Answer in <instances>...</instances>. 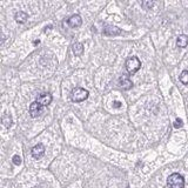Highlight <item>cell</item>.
<instances>
[{
    "label": "cell",
    "mask_w": 188,
    "mask_h": 188,
    "mask_svg": "<svg viewBox=\"0 0 188 188\" xmlns=\"http://www.w3.org/2000/svg\"><path fill=\"white\" fill-rule=\"evenodd\" d=\"M168 188H185V179L179 173H173L167 179Z\"/></svg>",
    "instance_id": "obj_1"
},
{
    "label": "cell",
    "mask_w": 188,
    "mask_h": 188,
    "mask_svg": "<svg viewBox=\"0 0 188 188\" xmlns=\"http://www.w3.org/2000/svg\"><path fill=\"white\" fill-rule=\"evenodd\" d=\"M88 95H89V93H88L87 89L81 87H76L72 91L70 99H72V101H74V102H81V101H85V100L87 99Z\"/></svg>",
    "instance_id": "obj_2"
},
{
    "label": "cell",
    "mask_w": 188,
    "mask_h": 188,
    "mask_svg": "<svg viewBox=\"0 0 188 188\" xmlns=\"http://www.w3.org/2000/svg\"><path fill=\"white\" fill-rule=\"evenodd\" d=\"M126 70L128 72L129 74H135L138 70L141 68V61L136 57H130L126 60Z\"/></svg>",
    "instance_id": "obj_3"
},
{
    "label": "cell",
    "mask_w": 188,
    "mask_h": 188,
    "mask_svg": "<svg viewBox=\"0 0 188 188\" xmlns=\"http://www.w3.org/2000/svg\"><path fill=\"white\" fill-rule=\"evenodd\" d=\"M53 100V96L52 94L49 93H41L38 95V98H36V102L38 104H40L42 107L44 106H48L51 102H52Z\"/></svg>",
    "instance_id": "obj_4"
},
{
    "label": "cell",
    "mask_w": 188,
    "mask_h": 188,
    "mask_svg": "<svg viewBox=\"0 0 188 188\" xmlns=\"http://www.w3.org/2000/svg\"><path fill=\"white\" fill-rule=\"evenodd\" d=\"M44 111V108H42V106L40 104H38L36 101L34 102H32L31 106H29V114H31V117L32 118H36L41 115V113Z\"/></svg>",
    "instance_id": "obj_5"
},
{
    "label": "cell",
    "mask_w": 188,
    "mask_h": 188,
    "mask_svg": "<svg viewBox=\"0 0 188 188\" xmlns=\"http://www.w3.org/2000/svg\"><path fill=\"white\" fill-rule=\"evenodd\" d=\"M45 155V146L42 143H38L32 148V156L34 159H41Z\"/></svg>",
    "instance_id": "obj_6"
},
{
    "label": "cell",
    "mask_w": 188,
    "mask_h": 188,
    "mask_svg": "<svg viewBox=\"0 0 188 188\" xmlns=\"http://www.w3.org/2000/svg\"><path fill=\"white\" fill-rule=\"evenodd\" d=\"M68 25H70V27L72 28H78V27H80L82 24V19L81 17L79 15V14H74V15H72V17L68 19Z\"/></svg>",
    "instance_id": "obj_7"
},
{
    "label": "cell",
    "mask_w": 188,
    "mask_h": 188,
    "mask_svg": "<svg viewBox=\"0 0 188 188\" xmlns=\"http://www.w3.org/2000/svg\"><path fill=\"white\" fill-rule=\"evenodd\" d=\"M119 86L125 91H128L133 86V82L130 81V79L127 75H122L119 79Z\"/></svg>",
    "instance_id": "obj_8"
},
{
    "label": "cell",
    "mask_w": 188,
    "mask_h": 188,
    "mask_svg": "<svg viewBox=\"0 0 188 188\" xmlns=\"http://www.w3.org/2000/svg\"><path fill=\"white\" fill-rule=\"evenodd\" d=\"M121 33V29L115 27V26H107L105 29H104V34L109 35V36H113V35H119Z\"/></svg>",
    "instance_id": "obj_9"
},
{
    "label": "cell",
    "mask_w": 188,
    "mask_h": 188,
    "mask_svg": "<svg viewBox=\"0 0 188 188\" xmlns=\"http://www.w3.org/2000/svg\"><path fill=\"white\" fill-rule=\"evenodd\" d=\"M14 19H15V21L19 24H24L27 21V19H28V15H27V13H25V12L23 11H19L15 13V17H14Z\"/></svg>",
    "instance_id": "obj_10"
},
{
    "label": "cell",
    "mask_w": 188,
    "mask_h": 188,
    "mask_svg": "<svg viewBox=\"0 0 188 188\" xmlns=\"http://www.w3.org/2000/svg\"><path fill=\"white\" fill-rule=\"evenodd\" d=\"M176 45L177 47H180V48H185V47L188 45V36L185 34H181L179 35V38H177V40H176Z\"/></svg>",
    "instance_id": "obj_11"
},
{
    "label": "cell",
    "mask_w": 188,
    "mask_h": 188,
    "mask_svg": "<svg viewBox=\"0 0 188 188\" xmlns=\"http://www.w3.org/2000/svg\"><path fill=\"white\" fill-rule=\"evenodd\" d=\"M73 53L75 54L76 57H80L83 53V45H82L81 42H75L73 45Z\"/></svg>",
    "instance_id": "obj_12"
},
{
    "label": "cell",
    "mask_w": 188,
    "mask_h": 188,
    "mask_svg": "<svg viewBox=\"0 0 188 188\" xmlns=\"http://www.w3.org/2000/svg\"><path fill=\"white\" fill-rule=\"evenodd\" d=\"M1 121H2L5 127H8V128H10L12 126V118L10 117L8 114H5V115L2 117V119H1Z\"/></svg>",
    "instance_id": "obj_13"
},
{
    "label": "cell",
    "mask_w": 188,
    "mask_h": 188,
    "mask_svg": "<svg viewBox=\"0 0 188 188\" xmlns=\"http://www.w3.org/2000/svg\"><path fill=\"white\" fill-rule=\"evenodd\" d=\"M180 81L183 85H188V70H183L180 75Z\"/></svg>",
    "instance_id": "obj_14"
},
{
    "label": "cell",
    "mask_w": 188,
    "mask_h": 188,
    "mask_svg": "<svg viewBox=\"0 0 188 188\" xmlns=\"http://www.w3.org/2000/svg\"><path fill=\"white\" fill-rule=\"evenodd\" d=\"M154 5V2L153 1H142L141 2V6L145 8V10H151V7Z\"/></svg>",
    "instance_id": "obj_15"
},
{
    "label": "cell",
    "mask_w": 188,
    "mask_h": 188,
    "mask_svg": "<svg viewBox=\"0 0 188 188\" xmlns=\"http://www.w3.org/2000/svg\"><path fill=\"white\" fill-rule=\"evenodd\" d=\"M12 161H13V164H14L19 166V164H21V158H20L19 155H14V156H13V159H12Z\"/></svg>",
    "instance_id": "obj_16"
},
{
    "label": "cell",
    "mask_w": 188,
    "mask_h": 188,
    "mask_svg": "<svg viewBox=\"0 0 188 188\" xmlns=\"http://www.w3.org/2000/svg\"><path fill=\"white\" fill-rule=\"evenodd\" d=\"M182 126H183V122H182V120L177 118V119L175 120V122H174V127H175V128H181Z\"/></svg>",
    "instance_id": "obj_17"
},
{
    "label": "cell",
    "mask_w": 188,
    "mask_h": 188,
    "mask_svg": "<svg viewBox=\"0 0 188 188\" xmlns=\"http://www.w3.org/2000/svg\"><path fill=\"white\" fill-rule=\"evenodd\" d=\"M113 107H114V108H120V107H121V102H120V101H114V102H113Z\"/></svg>",
    "instance_id": "obj_18"
}]
</instances>
